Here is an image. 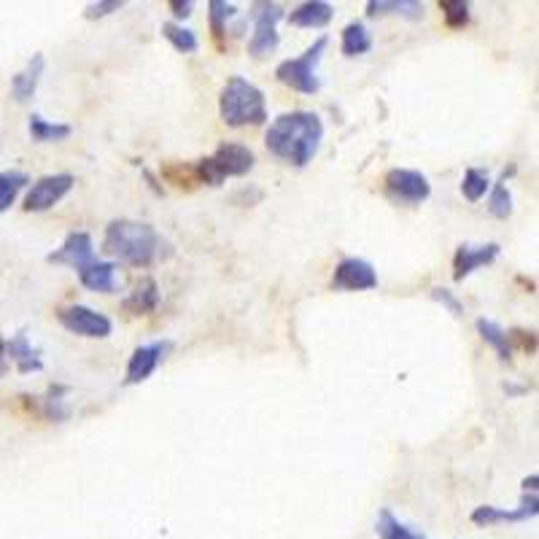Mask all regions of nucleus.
<instances>
[{
	"instance_id": "1",
	"label": "nucleus",
	"mask_w": 539,
	"mask_h": 539,
	"mask_svg": "<svg viewBox=\"0 0 539 539\" xmlns=\"http://www.w3.org/2000/svg\"><path fill=\"white\" fill-rule=\"evenodd\" d=\"M324 141V122L313 111H292L281 114L265 133V146L275 160L305 168L319 154Z\"/></svg>"
},
{
	"instance_id": "2",
	"label": "nucleus",
	"mask_w": 539,
	"mask_h": 539,
	"mask_svg": "<svg viewBox=\"0 0 539 539\" xmlns=\"http://www.w3.org/2000/svg\"><path fill=\"white\" fill-rule=\"evenodd\" d=\"M103 254L119 259L124 265L151 267L165 254V240L151 224L133 219L108 221L103 235Z\"/></svg>"
},
{
	"instance_id": "3",
	"label": "nucleus",
	"mask_w": 539,
	"mask_h": 539,
	"mask_svg": "<svg viewBox=\"0 0 539 539\" xmlns=\"http://www.w3.org/2000/svg\"><path fill=\"white\" fill-rule=\"evenodd\" d=\"M219 114L227 127H259L267 122L265 92L243 76H232L221 89Z\"/></svg>"
},
{
	"instance_id": "4",
	"label": "nucleus",
	"mask_w": 539,
	"mask_h": 539,
	"mask_svg": "<svg viewBox=\"0 0 539 539\" xmlns=\"http://www.w3.org/2000/svg\"><path fill=\"white\" fill-rule=\"evenodd\" d=\"M254 165H257V157L248 146H243V143H221L211 157L197 160L192 165V173H195L197 184L221 186L227 178L248 176L254 170Z\"/></svg>"
},
{
	"instance_id": "5",
	"label": "nucleus",
	"mask_w": 539,
	"mask_h": 539,
	"mask_svg": "<svg viewBox=\"0 0 539 539\" xmlns=\"http://www.w3.org/2000/svg\"><path fill=\"white\" fill-rule=\"evenodd\" d=\"M327 46H329L327 36L316 38L300 57L283 60L281 65L275 68V79L281 81L283 87L300 92V95H316L321 89V81L319 76H316V65H319L324 52H327Z\"/></svg>"
},
{
	"instance_id": "6",
	"label": "nucleus",
	"mask_w": 539,
	"mask_h": 539,
	"mask_svg": "<svg viewBox=\"0 0 539 539\" xmlns=\"http://www.w3.org/2000/svg\"><path fill=\"white\" fill-rule=\"evenodd\" d=\"M248 17L254 22V33L248 38V54L254 60H262L267 54H273L281 44V36H278V22L286 17V11L278 3H270V0H262V3H254Z\"/></svg>"
},
{
	"instance_id": "7",
	"label": "nucleus",
	"mask_w": 539,
	"mask_h": 539,
	"mask_svg": "<svg viewBox=\"0 0 539 539\" xmlns=\"http://www.w3.org/2000/svg\"><path fill=\"white\" fill-rule=\"evenodd\" d=\"M386 197L397 205H421L432 197V184L424 173L407 168H394L383 178Z\"/></svg>"
},
{
	"instance_id": "8",
	"label": "nucleus",
	"mask_w": 539,
	"mask_h": 539,
	"mask_svg": "<svg viewBox=\"0 0 539 539\" xmlns=\"http://www.w3.org/2000/svg\"><path fill=\"white\" fill-rule=\"evenodd\" d=\"M57 321L73 335L92 337V340H106L114 332V321L106 313L87 308V305H65L57 310Z\"/></svg>"
},
{
	"instance_id": "9",
	"label": "nucleus",
	"mask_w": 539,
	"mask_h": 539,
	"mask_svg": "<svg viewBox=\"0 0 539 539\" xmlns=\"http://www.w3.org/2000/svg\"><path fill=\"white\" fill-rule=\"evenodd\" d=\"M76 186V178L71 173H54V176H44L38 178L36 184L30 186V192L25 197V208L27 213H44L49 208L60 203L62 197L71 195V189Z\"/></svg>"
},
{
	"instance_id": "10",
	"label": "nucleus",
	"mask_w": 539,
	"mask_h": 539,
	"mask_svg": "<svg viewBox=\"0 0 539 539\" xmlns=\"http://www.w3.org/2000/svg\"><path fill=\"white\" fill-rule=\"evenodd\" d=\"M173 351V343L170 340H157V343L138 345L127 362V370H124V386H138L143 380H149L157 367L165 362V356Z\"/></svg>"
},
{
	"instance_id": "11",
	"label": "nucleus",
	"mask_w": 539,
	"mask_h": 539,
	"mask_svg": "<svg viewBox=\"0 0 539 539\" xmlns=\"http://www.w3.org/2000/svg\"><path fill=\"white\" fill-rule=\"evenodd\" d=\"M375 286H378V273L367 259L345 257L332 275L335 292H370Z\"/></svg>"
},
{
	"instance_id": "12",
	"label": "nucleus",
	"mask_w": 539,
	"mask_h": 539,
	"mask_svg": "<svg viewBox=\"0 0 539 539\" xmlns=\"http://www.w3.org/2000/svg\"><path fill=\"white\" fill-rule=\"evenodd\" d=\"M46 262H49V265L73 267V270L79 273L81 267H87L89 262H95V243H92V235H89V232H71L68 238L62 240V246L46 257Z\"/></svg>"
},
{
	"instance_id": "13",
	"label": "nucleus",
	"mask_w": 539,
	"mask_h": 539,
	"mask_svg": "<svg viewBox=\"0 0 539 539\" xmlns=\"http://www.w3.org/2000/svg\"><path fill=\"white\" fill-rule=\"evenodd\" d=\"M539 513V499L537 494H523L521 507L515 510H502V507H491V504H483V507H475L472 510V523L475 526H496V523H521L529 521Z\"/></svg>"
},
{
	"instance_id": "14",
	"label": "nucleus",
	"mask_w": 539,
	"mask_h": 539,
	"mask_svg": "<svg viewBox=\"0 0 539 539\" xmlns=\"http://www.w3.org/2000/svg\"><path fill=\"white\" fill-rule=\"evenodd\" d=\"M499 254H502L499 243H486V246H467V243H461L456 248V257H453V281H464V278H469L480 267L494 265Z\"/></svg>"
},
{
	"instance_id": "15",
	"label": "nucleus",
	"mask_w": 539,
	"mask_h": 539,
	"mask_svg": "<svg viewBox=\"0 0 539 539\" xmlns=\"http://www.w3.org/2000/svg\"><path fill=\"white\" fill-rule=\"evenodd\" d=\"M6 356H9V362L17 364L19 375H30V372L44 370V359L38 354V348H33V343L27 340L25 332H17V335L6 343Z\"/></svg>"
},
{
	"instance_id": "16",
	"label": "nucleus",
	"mask_w": 539,
	"mask_h": 539,
	"mask_svg": "<svg viewBox=\"0 0 539 539\" xmlns=\"http://www.w3.org/2000/svg\"><path fill=\"white\" fill-rule=\"evenodd\" d=\"M289 25L294 27H327L332 19H335V6L327 3V0H308V3H300L297 9H292V14H286Z\"/></svg>"
},
{
	"instance_id": "17",
	"label": "nucleus",
	"mask_w": 539,
	"mask_h": 539,
	"mask_svg": "<svg viewBox=\"0 0 539 539\" xmlns=\"http://www.w3.org/2000/svg\"><path fill=\"white\" fill-rule=\"evenodd\" d=\"M124 313H130V316H149L154 310L160 308V286L154 278H146L135 286L133 292L127 294L122 300Z\"/></svg>"
},
{
	"instance_id": "18",
	"label": "nucleus",
	"mask_w": 539,
	"mask_h": 539,
	"mask_svg": "<svg viewBox=\"0 0 539 539\" xmlns=\"http://www.w3.org/2000/svg\"><path fill=\"white\" fill-rule=\"evenodd\" d=\"M46 71L44 54H33V60L27 62L25 71H19L14 79H11V95L19 100V103H27L33 100V95L38 92V84H41V76Z\"/></svg>"
},
{
	"instance_id": "19",
	"label": "nucleus",
	"mask_w": 539,
	"mask_h": 539,
	"mask_svg": "<svg viewBox=\"0 0 539 539\" xmlns=\"http://www.w3.org/2000/svg\"><path fill=\"white\" fill-rule=\"evenodd\" d=\"M79 281L89 292L111 294L116 289V262H103V259L89 262L79 270Z\"/></svg>"
},
{
	"instance_id": "20",
	"label": "nucleus",
	"mask_w": 539,
	"mask_h": 539,
	"mask_svg": "<svg viewBox=\"0 0 539 539\" xmlns=\"http://www.w3.org/2000/svg\"><path fill=\"white\" fill-rule=\"evenodd\" d=\"M389 14H397V17H405L410 22H418L424 19L426 6L421 0H370L367 3V17H389Z\"/></svg>"
},
{
	"instance_id": "21",
	"label": "nucleus",
	"mask_w": 539,
	"mask_h": 539,
	"mask_svg": "<svg viewBox=\"0 0 539 539\" xmlns=\"http://www.w3.org/2000/svg\"><path fill=\"white\" fill-rule=\"evenodd\" d=\"M372 49V36L370 30L364 27V22H351L343 27L340 33V52L345 57H362Z\"/></svg>"
},
{
	"instance_id": "22",
	"label": "nucleus",
	"mask_w": 539,
	"mask_h": 539,
	"mask_svg": "<svg viewBox=\"0 0 539 539\" xmlns=\"http://www.w3.org/2000/svg\"><path fill=\"white\" fill-rule=\"evenodd\" d=\"M27 130H30V138L36 143H57L65 141V138H71V124H62V122H49L41 114L30 116V122H27Z\"/></svg>"
},
{
	"instance_id": "23",
	"label": "nucleus",
	"mask_w": 539,
	"mask_h": 539,
	"mask_svg": "<svg viewBox=\"0 0 539 539\" xmlns=\"http://www.w3.org/2000/svg\"><path fill=\"white\" fill-rule=\"evenodd\" d=\"M68 386H62V383H52L49 389H46V397L41 402V410H44V416L54 424H65L68 418H71V407H68Z\"/></svg>"
},
{
	"instance_id": "24",
	"label": "nucleus",
	"mask_w": 539,
	"mask_h": 539,
	"mask_svg": "<svg viewBox=\"0 0 539 539\" xmlns=\"http://www.w3.org/2000/svg\"><path fill=\"white\" fill-rule=\"evenodd\" d=\"M475 329H478L480 340H483L486 345H491L502 362H507V364L513 362V348H510V343H507V332H504L499 324H494V321H488V319H478L475 321Z\"/></svg>"
},
{
	"instance_id": "25",
	"label": "nucleus",
	"mask_w": 539,
	"mask_h": 539,
	"mask_svg": "<svg viewBox=\"0 0 539 539\" xmlns=\"http://www.w3.org/2000/svg\"><path fill=\"white\" fill-rule=\"evenodd\" d=\"M30 184V176L22 170H0V213H6L17 203L19 192Z\"/></svg>"
},
{
	"instance_id": "26",
	"label": "nucleus",
	"mask_w": 539,
	"mask_h": 539,
	"mask_svg": "<svg viewBox=\"0 0 539 539\" xmlns=\"http://www.w3.org/2000/svg\"><path fill=\"white\" fill-rule=\"evenodd\" d=\"M238 14V9L232 3H224V0H211L208 3V22H211V33L216 46H224V33H227V22Z\"/></svg>"
},
{
	"instance_id": "27",
	"label": "nucleus",
	"mask_w": 539,
	"mask_h": 539,
	"mask_svg": "<svg viewBox=\"0 0 539 539\" xmlns=\"http://www.w3.org/2000/svg\"><path fill=\"white\" fill-rule=\"evenodd\" d=\"M375 529H378L380 539H424L421 531H413L410 526H405L391 510H380Z\"/></svg>"
},
{
	"instance_id": "28",
	"label": "nucleus",
	"mask_w": 539,
	"mask_h": 539,
	"mask_svg": "<svg viewBox=\"0 0 539 539\" xmlns=\"http://www.w3.org/2000/svg\"><path fill=\"white\" fill-rule=\"evenodd\" d=\"M162 36L168 38L170 46L181 54H195L200 49V41H197L195 30H189L184 25H176V22H165L162 25Z\"/></svg>"
},
{
	"instance_id": "29",
	"label": "nucleus",
	"mask_w": 539,
	"mask_h": 539,
	"mask_svg": "<svg viewBox=\"0 0 539 539\" xmlns=\"http://www.w3.org/2000/svg\"><path fill=\"white\" fill-rule=\"evenodd\" d=\"M491 189V178H488L486 170L469 168L464 173V181H461V195L467 197L469 203H478L486 197V192Z\"/></svg>"
},
{
	"instance_id": "30",
	"label": "nucleus",
	"mask_w": 539,
	"mask_h": 539,
	"mask_svg": "<svg viewBox=\"0 0 539 539\" xmlns=\"http://www.w3.org/2000/svg\"><path fill=\"white\" fill-rule=\"evenodd\" d=\"M488 213H491L494 219H510V216H513V195H510V189L504 186V181L494 184V189H491V195H488Z\"/></svg>"
},
{
	"instance_id": "31",
	"label": "nucleus",
	"mask_w": 539,
	"mask_h": 539,
	"mask_svg": "<svg viewBox=\"0 0 539 539\" xmlns=\"http://www.w3.org/2000/svg\"><path fill=\"white\" fill-rule=\"evenodd\" d=\"M442 17H445V25L459 30L469 22V0H440Z\"/></svg>"
},
{
	"instance_id": "32",
	"label": "nucleus",
	"mask_w": 539,
	"mask_h": 539,
	"mask_svg": "<svg viewBox=\"0 0 539 539\" xmlns=\"http://www.w3.org/2000/svg\"><path fill=\"white\" fill-rule=\"evenodd\" d=\"M507 343L510 348H521L523 354H537V335L534 332H526V329H510L507 332Z\"/></svg>"
},
{
	"instance_id": "33",
	"label": "nucleus",
	"mask_w": 539,
	"mask_h": 539,
	"mask_svg": "<svg viewBox=\"0 0 539 539\" xmlns=\"http://www.w3.org/2000/svg\"><path fill=\"white\" fill-rule=\"evenodd\" d=\"M432 300L440 302L442 308H448V313H453L456 319L464 313V305H461V300L451 292V289H442V286H437V289H432Z\"/></svg>"
},
{
	"instance_id": "34",
	"label": "nucleus",
	"mask_w": 539,
	"mask_h": 539,
	"mask_svg": "<svg viewBox=\"0 0 539 539\" xmlns=\"http://www.w3.org/2000/svg\"><path fill=\"white\" fill-rule=\"evenodd\" d=\"M122 6H124V0H98V3H89L87 11H84V17L87 19L111 17V14H116Z\"/></svg>"
},
{
	"instance_id": "35",
	"label": "nucleus",
	"mask_w": 539,
	"mask_h": 539,
	"mask_svg": "<svg viewBox=\"0 0 539 539\" xmlns=\"http://www.w3.org/2000/svg\"><path fill=\"white\" fill-rule=\"evenodd\" d=\"M192 9H195L192 0H170V11H173V17L176 19L192 17Z\"/></svg>"
},
{
	"instance_id": "36",
	"label": "nucleus",
	"mask_w": 539,
	"mask_h": 539,
	"mask_svg": "<svg viewBox=\"0 0 539 539\" xmlns=\"http://www.w3.org/2000/svg\"><path fill=\"white\" fill-rule=\"evenodd\" d=\"M143 178H146V181H149L151 192H154V195H157V197L165 195V189H162V186L157 184V178H154V173H151V170H143Z\"/></svg>"
},
{
	"instance_id": "37",
	"label": "nucleus",
	"mask_w": 539,
	"mask_h": 539,
	"mask_svg": "<svg viewBox=\"0 0 539 539\" xmlns=\"http://www.w3.org/2000/svg\"><path fill=\"white\" fill-rule=\"evenodd\" d=\"M9 372V356H6V340L0 337V378Z\"/></svg>"
},
{
	"instance_id": "38",
	"label": "nucleus",
	"mask_w": 539,
	"mask_h": 539,
	"mask_svg": "<svg viewBox=\"0 0 539 539\" xmlns=\"http://www.w3.org/2000/svg\"><path fill=\"white\" fill-rule=\"evenodd\" d=\"M523 494H537V486H539V475H529V478L523 480Z\"/></svg>"
},
{
	"instance_id": "39",
	"label": "nucleus",
	"mask_w": 539,
	"mask_h": 539,
	"mask_svg": "<svg viewBox=\"0 0 539 539\" xmlns=\"http://www.w3.org/2000/svg\"><path fill=\"white\" fill-rule=\"evenodd\" d=\"M504 391H507V397H521V394H526V386H510V383H504Z\"/></svg>"
}]
</instances>
